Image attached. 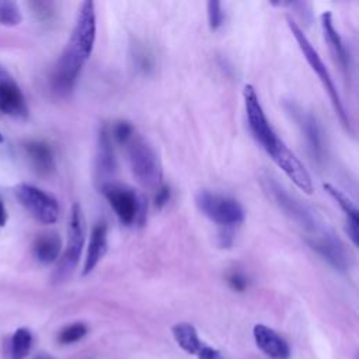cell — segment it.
<instances>
[{"instance_id":"1","label":"cell","mask_w":359,"mask_h":359,"mask_svg":"<svg viewBox=\"0 0 359 359\" xmlns=\"http://www.w3.org/2000/svg\"><path fill=\"white\" fill-rule=\"evenodd\" d=\"M243 97L248 128L254 139L299 189L306 194H311L313 182L309 171L272 128L262 109L257 91L251 84L244 87Z\"/></svg>"},{"instance_id":"2","label":"cell","mask_w":359,"mask_h":359,"mask_svg":"<svg viewBox=\"0 0 359 359\" xmlns=\"http://www.w3.org/2000/svg\"><path fill=\"white\" fill-rule=\"evenodd\" d=\"M95 34V6L91 0H86L79 7L69 42L52 70L50 86L56 94L66 95L73 90L84 63L93 53Z\"/></svg>"},{"instance_id":"3","label":"cell","mask_w":359,"mask_h":359,"mask_svg":"<svg viewBox=\"0 0 359 359\" xmlns=\"http://www.w3.org/2000/svg\"><path fill=\"white\" fill-rule=\"evenodd\" d=\"M261 182L262 188L273 203L306 233V241L328 230L327 224L320 219V216L309 205L302 202L294 195H290L287 189L276 181V178L269 174H264Z\"/></svg>"},{"instance_id":"4","label":"cell","mask_w":359,"mask_h":359,"mask_svg":"<svg viewBox=\"0 0 359 359\" xmlns=\"http://www.w3.org/2000/svg\"><path fill=\"white\" fill-rule=\"evenodd\" d=\"M286 22H287V27H289L293 38L296 39V42H297V45L300 48L304 59L307 60V63L311 67V70L317 74V77L321 81L324 90L327 91V94L330 97V101H331V104L334 107V111L338 115L341 123L345 126V129L349 133H352L353 130H352V123H351L349 115H348V112L345 109V105H344V101H342V98L339 95V91H338V88H337V86H335V83H334V80H332L327 66L324 65L321 56L318 55L316 48L311 45V42L309 41V38L306 36V34L303 32V29L300 28V25L294 20L287 17Z\"/></svg>"},{"instance_id":"5","label":"cell","mask_w":359,"mask_h":359,"mask_svg":"<svg viewBox=\"0 0 359 359\" xmlns=\"http://www.w3.org/2000/svg\"><path fill=\"white\" fill-rule=\"evenodd\" d=\"M129 167L136 180L149 188L160 187L163 178V170L160 158L153 146L140 135H135L123 144Z\"/></svg>"},{"instance_id":"6","label":"cell","mask_w":359,"mask_h":359,"mask_svg":"<svg viewBox=\"0 0 359 359\" xmlns=\"http://www.w3.org/2000/svg\"><path fill=\"white\" fill-rule=\"evenodd\" d=\"M100 189L122 224L130 226L144 222L146 202L133 188L109 181L100 185Z\"/></svg>"},{"instance_id":"7","label":"cell","mask_w":359,"mask_h":359,"mask_svg":"<svg viewBox=\"0 0 359 359\" xmlns=\"http://www.w3.org/2000/svg\"><path fill=\"white\" fill-rule=\"evenodd\" d=\"M86 241V220L79 203H74L70 209L69 227H67V244L59 257V262L55 271V280L62 282L72 275L76 269Z\"/></svg>"},{"instance_id":"8","label":"cell","mask_w":359,"mask_h":359,"mask_svg":"<svg viewBox=\"0 0 359 359\" xmlns=\"http://www.w3.org/2000/svg\"><path fill=\"white\" fill-rule=\"evenodd\" d=\"M195 203L208 219L223 227L229 229L244 220V209L241 203L231 196L202 189L196 194Z\"/></svg>"},{"instance_id":"9","label":"cell","mask_w":359,"mask_h":359,"mask_svg":"<svg viewBox=\"0 0 359 359\" xmlns=\"http://www.w3.org/2000/svg\"><path fill=\"white\" fill-rule=\"evenodd\" d=\"M14 195L24 209L38 222L43 224H53L57 222L60 209L57 201L43 189L31 184H17Z\"/></svg>"},{"instance_id":"10","label":"cell","mask_w":359,"mask_h":359,"mask_svg":"<svg viewBox=\"0 0 359 359\" xmlns=\"http://www.w3.org/2000/svg\"><path fill=\"white\" fill-rule=\"evenodd\" d=\"M285 107L300 128L309 153L317 163H321L324 160V136L317 118L292 101H287Z\"/></svg>"},{"instance_id":"11","label":"cell","mask_w":359,"mask_h":359,"mask_svg":"<svg viewBox=\"0 0 359 359\" xmlns=\"http://www.w3.org/2000/svg\"><path fill=\"white\" fill-rule=\"evenodd\" d=\"M311 250H314L323 259H325L332 268L339 272H346L351 266V255L341 241V238L328 229L323 234L307 241Z\"/></svg>"},{"instance_id":"12","label":"cell","mask_w":359,"mask_h":359,"mask_svg":"<svg viewBox=\"0 0 359 359\" xmlns=\"http://www.w3.org/2000/svg\"><path fill=\"white\" fill-rule=\"evenodd\" d=\"M172 337L178 346L198 359H224L222 352L199 339L196 328L189 323H177L172 328Z\"/></svg>"},{"instance_id":"13","label":"cell","mask_w":359,"mask_h":359,"mask_svg":"<svg viewBox=\"0 0 359 359\" xmlns=\"http://www.w3.org/2000/svg\"><path fill=\"white\" fill-rule=\"evenodd\" d=\"M116 171V157L114 150V142L109 136L107 126H102L98 133L97 154H95V174L98 182L107 184Z\"/></svg>"},{"instance_id":"14","label":"cell","mask_w":359,"mask_h":359,"mask_svg":"<svg viewBox=\"0 0 359 359\" xmlns=\"http://www.w3.org/2000/svg\"><path fill=\"white\" fill-rule=\"evenodd\" d=\"M254 341L257 346L272 359H286L290 355V348L287 342L272 328L257 324L252 330Z\"/></svg>"},{"instance_id":"15","label":"cell","mask_w":359,"mask_h":359,"mask_svg":"<svg viewBox=\"0 0 359 359\" xmlns=\"http://www.w3.org/2000/svg\"><path fill=\"white\" fill-rule=\"evenodd\" d=\"M108 226L105 222H97L90 233V240L87 244L86 258L83 264V275H88L98 262L104 258L108 250Z\"/></svg>"},{"instance_id":"16","label":"cell","mask_w":359,"mask_h":359,"mask_svg":"<svg viewBox=\"0 0 359 359\" xmlns=\"http://www.w3.org/2000/svg\"><path fill=\"white\" fill-rule=\"evenodd\" d=\"M320 22H321V29H323V34H324V39L327 41L331 53L337 59V63L339 65V67L345 73H348V70H349V53L346 50V46H345L339 32L337 31V28L334 25L332 14L330 11H324L320 15Z\"/></svg>"},{"instance_id":"17","label":"cell","mask_w":359,"mask_h":359,"mask_svg":"<svg viewBox=\"0 0 359 359\" xmlns=\"http://www.w3.org/2000/svg\"><path fill=\"white\" fill-rule=\"evenodd\" d=\"M0 109L13 118L24 119L28 115L24 95L13 81L0 80Z\"/></svg>"},{"instance_id":"18","label":"cell","mask_w":359,"mask_h":359,"mask_svg":"<svg viewBox=\"0 0 359 359\" xmlns=\"http://www.w3.org/2000/svg\"><path fill=\"white\" fill-rule=\"evenodd\" d=\"M324 189L328 192V195L338 203L341 210L345 215V222H346V234L351 238L353 245L359 244V231H358V209L352 199L344 194L341 189L331 184H324Z\"/></svg>"},{"instance_id":"19","label":"cell","mask_w":359,"mask_h":359,"mask_svg":"<svg viewBox=\"0 0 359 359\" xmlns=\"http://www.w3.org/2000/svg\"><path fill=\"white\" fill-rule=\"evenodd\" d=\"M62 241L56 233H42L32 243V254L35 259L43 265L53 264L59 259Z\"/></svg>"},{"instance_id":"20","label":"cell","mask_w":359,"mask_h":359,"mask_svg":"<svg viewBox=\"0 0 359 359\" xmlns=\"http://www.w3.org/2000/svg\"><path fill=\"white\" fill-rule=\"evenodd\" d=\"M24 149L36 172L48 175L55 170L53 151L49 144L41 140H29L24 144Z\"/></svg>"},{"instance_id":"21","label":"cell","mask_w":359,"mask_h":359,"mask_svg":"<svg viewBox=\"0 0 359 359\" xmlns=\"http://www.w3.org/2000/svg\"><path fill=\"white\" fill-rule=\"evenodd\" d=\"M32 348V334L28 328H17L10 341L11 359H25Z\"/></svg>"},{"instance_id":"22","label":"cell","mask_w":359,"mask_h":359,"mask_svg":"<svg viewBox=\"0 0 359 359\" xmlns=\"http://www.w3.org/2000/svg\"><path fill=\"white\" fill-rule=\"evenodd\" d=\"M87 325L84 323H73L66 325L65 328L60 330L57 335V341L62 345H69L80 341L86 334H87Z\"/></svg>"},{"instance_id":"23","label":"cell","mask_w":359,"mask_h":359,"mask_svg":"<svg viewBox=\"0 0 359 359\" xmlns=\"http://www.w3.org/2000/svg\"><path fill=\"white\" fill-rule=\"evenodd\" d=\"M21 20L22 17L17 3L8 1V0L0 1V24L13 27V25H18Z\"/></svg>"},{"instance_id":"24","label":"cell","mask_w":359,"mask_h":359,"mask_svg":"<svg viewBox=\"0 0 359 359\" xmlns=\"http://www.w3.org/2000/svg\"><path fill=\"white\" fill-rule=\"evenodd\" d=\"M108 130L112 142L118 144H125L135 135V128L128 121H118Z\"/></svg>"},{"instance_id":"25","label":"cell","mask_w":359,"mask_h":359,"mask_svg":"<svg viewBox=\"0 0 359 359\" xmlns=\"http://www.w3.org/2000/svg\"><path fill=\"white\" fill-rule=\"evenodd\" d=\"M206 11H208V22L212 31L219 29L223 22H224V11H223V6L220 1L216 0H210L206 4Z\"/></svg>"},{"instance_id":"26","label":"cell","mask_w":359,"mask_h":359,"mask_svg":"<svg viewBox=\"0 0 359 359\" xmlns=\"http://www.w3.org/2000/svg\"><path fill=\"white\" fill-rule=\"evenodd\" d=\"M133 63L137 70L147 73L153 69V55L143 46H137L133 52Z\"/></svg>"},{"instance_id":"27","label":"cell","mask_w":359,"mask_h":359,"mask_svg":"<svg viewBox=\"0 0 359 359\" xmlns=\"http://www.w3.org/2000/svg\"><path fill=\"white\" fill-rule=\"evenodd\" d=\"M229 286L236 292H244L248 286V278L241 272H231L227 276Z\"/></svg>"},{"instance_id":"28","label":"cell","mask_w":359,"mask_h":359,"mask_svg":"<svg viewBox=\"0 0 359 359\" xmlns=\"http://www.w3.org/2000/svg\"><path fill=\"white\" fill-rule=\"evenodd\" d=\"M171 199V189L168 185L161 184L160 187L156 188V195H154V206L157 209L164 208Z\"/></svg>"},{"instance_id":"29","label":"cell","mask_w":359,"mask_h":359,"mask_svg":"<svg viewBox=\"0 0 359 359\" xmlns=\"http://www.w3.org/2000/svg\"><path fill=\"white\" fill-rule=\"evenodd\" d=\"M231 243H233V233H231V230L226 229L219 236V244H220V247L224 248V247H230Z\"/></svg>"},{"instance_id":"30","label":"cell","mask_w":359,"mask_h":359,"mask_svg":"<svg viewBox=\"0 0 359 359\" xmlns=\"http://www.w3.org/2000/svg\"><path fill=\"white\" fill-rule=\"evenodd\" d=\"M6 222H7V212H6V208H4V205L0 199V227L4 226Z\"/></svg>"},{"instance_id":"31","label":"cell","mask_w":359,"mask_h":359,"mask_svg":"<svg viewBox=\"0 0 359 359\" xmlns=\"http://www.w3.org/2000/svg\"><path fill=\"white\" fill-rule=\"evenodd\" d=\"M34 359H55V358L50 356V355L46 353V352H41V353H38Z\"/></svg>"},{"instance_id":"32","label":"cell","mask_w":359,"mask_h":359,"mask_svg":"<svg viewBox=\"0 0 359 359\" xmlns=\"http://www.w3.org/2000/svg\"><path fill=\"white\" fill-rule=\"evenodd\" d=\"M1 142H3V135L0 133V143H1Z\"/></svg>"}]
</instances>
